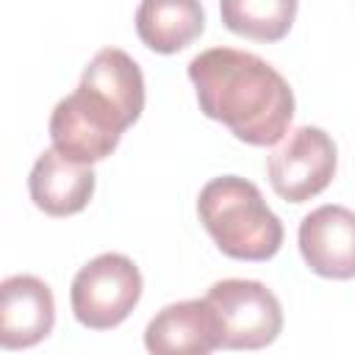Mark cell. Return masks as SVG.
<instances>
[{
  "label": "cell",
  "instance_id": "1",
  "mask_svg": "<svg viewBox=\"0 0 355 355\" xmlns=\"http://www.w3.org/2000/svg\"><path fill=\"white\" fill-rule=\"evenodd\" d=\"M200 111L222 122L252 147L277 144L294 116L288 80L261 55L236 47H211L189 61Z\"/></svg>",
  "mask_w": 355,
  "mask_h": 355
},
{
  "label": "cell",
  "instance_id": "2",
  "mask_svg": "<svg viewBox=\"0 0 355 355\" xmlns=\"http://www.w3.org/2000/svg\"><path fill=\"white\" fill-rule=\"evenodd\" d=\"M197 214L214 244L236 261H269L283 244V222L255 183L222 175L202 186Z\"/></svg>",
  "mask_w": 355,
  "mask_h": 355
},
{
  "label": "cell",
  "instance_id": "3",
  "mask_svg": "<svg viewBox=\"0 0 355 355\" xmlns=\"http://www.w3.org/2000/svg\"><path fill=\"white\" fill-rule=\"evenodd\" d=\"M128 128V116L105 94L86 83H78V89L58 100L50 114L53 147L80 164H97L108 158Z\"/></svg>",
  "mask_w": 355,
  "mask_h": 355
},
{
  "label": "cell",
  "instance_id": "4",
  "mask_svg": "<svg viewBox=\"0 0 355 355\" xmlns=\"http://www.w3.org/2000/svg\"><path fill=\"white\" fill-rule=\"evenodd\" d=\"M141 300V272L122 252L92 258L72 280L69 302L75 319L89 330H111L122 324Z\"/></svg>",
  "mask_w": 355,
  "mask_h": 355
},
{
  "label": "cell",
  "instance_id": "5",
  "mask_svg": "<svg viewBox=\"0 0 355 355\" xmlns=\"http://www.w3.org/2000/svg\"><path fill=\"white\" fill-rule=\"evenodd\" d=\"M205 300L216 313L219 347L225 349H261L283 330L280 300L258 280H219L208 288Z\"/></svg>",
  "mask_w": 355,
  "mask_h": 355
},
{
  "label": "cell",
  "instance_id": "6",
  "mask_svg": "<svg viewBox=\"0 0 355 355\" xmlns=\"http://www.w3.org/2000/svg\"><path fill=\"white\" fill-rule=\"evenodd\" d=\"M336 144L313 125H302L283 136L266 161L269 183L286 202H305L322 194L336 175Z\"/></svg>",
  "mask_w": 355,
  "mask_h": 355
},
{
  "label": "cell",
  "instance_id": "7",
  "mask_svg": "<svg viewBox=\"0 0 355 355\" xmlns=\"http://www.w3.org/2000/svg\"><path fill=\"white\" fill-rule=\"evenodd\" d=\"M300 252L311 272L330 280L355 277V211L319 205L300 222Z\"/></svg>",
  "mask_w": 355,
  "mask_h": 355
},
{
  "label": "cell",
  "instance_id": "8",
  "mask_svg": "<svg viewBox=\"0 0 355 355\" xmlns=\"http://www.w3.org/2000/svg\"><path fill=\"white\" fill-rule=\"evenodd\" d=\"M55 322L53 291L33 275H11L0 283V347L25 349L50 336Z\"/></svg>",
  "mask_w": 355,
  "mask_h": 355
},
{
  "label": "cell",
  "instance_id": "9",
  "mask_svg": "<svg viewBox=\"0 0 355 355\" xmlns=\"http://www.w3.org/2000/svg\"><path fill=\"white\" fill-rule=\"evenodd\" d=\"M144 347L155 355H208L219 347V324L208 300H183L161 308L147 330Z\"/></svg>",
  "mask_w": 355,
  "mask_h": 355
},
{
  "label": "cell",
  "instance_id": "10",
  "mask_svg": "<svg viewBox=\"0 0 355 355\" xmlns=\"http://www.w3.org/2000/svg\"><path fill=\"white\" fill-rule=\"evenodd\" d=\"M31 200L47 216H72L80 214L94 194L92 164L72 161L55 147L44 150L28 178Z\"/></svg>",
  "mask_w": 355,
  "mask_h": 355
},
{
  "label": "cell",
  "instance_id": "11",
  "mask_svg": "<svg viewBox=\"0 0 355 355\" xmlns=\"http://www.w3.org/2000/svg\"><path fill=\"white\" fill-rule=\"evenodd\" d=\"M205 28L200 0H141L136 11L139 39L164 55L189 47Z\"/></svg>",
  "mask_w": 355,
  "mask_h": 355
},
{
  "label": "cell",
  "instance_id": "12",
  "mask_svg": "<svg viewBox=\"0 0 355 355\" xmlns=\"http://www.w3.org/2000/svg\"><path fill=\"white\" fill-rule=\"evenodd\" d=\"M80 83L105 94L130 125L144 111V75L139 64L119 47H103L80 75Z\"/></svg>",
  "mask_w": 355,
  "mask_h": 355
},
{
  "label": "cell",
  "instance_id": "13",
  "mask_svg": "<svg viewBox=\"0 0 355 355\" xmlns=\"http://www.w3.org/2000/svg\"><path fill=\"white\" fill-rule=\"evenodd\" d=\"M219 14L227 31L255 39L280 42L297 17V0H219Z\"/></svg>",
  "mask_w": 355,
  "mask_h": 355
}]
</instances>
